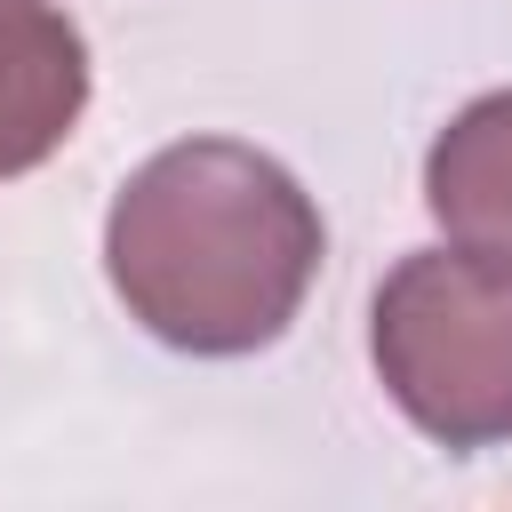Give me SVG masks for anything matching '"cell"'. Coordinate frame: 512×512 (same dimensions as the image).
Returning a JSON list of instances; mask_svg holds the SVG:
<instances>
[{"instance_id":"obj_2","label":"cell","mask_w":512,"mask_h":512,"mask_svg":"<svg viewBox=\"0 0 512 512\" xmlns=\"http://www.w3.org/2000/svg\"><path fill=\"white\" fill-rule=\"evenodd\" d=\"M376 368L440 448L512 440V264L472 248L400 256L376 288Z\"/></svg>"},{"instance_id":"obj_1","label":"cell","mask_w":512,"mask_h":512,"mask_svg":"<svg viewBox=\"0 0 512 512\" xmlns=\"http://www.w3.org/2000/svg\"><path fill=\"white\" fill-rule=\"evenodd\" d=\"M320 208L304 184L232 136H192L152 152L104 224V264L120 304L176 352H256L272 344L312 272H320Z\"/></svg>"},{"instance_id":"obj_4","label":"cell","mask_w":512,"mask_h":512,"mask_svg":"<svg viewBox=\"0 0 512 512\" xmlns=\"http://www.w3.org/2000/svg\"><path fill=\"white\" fill-rule=\"evenodd\" d=\"M424 208L448 248L512 264V88L456 112L424 160Z\"/></svg>"},{"instance_id":"obj_3","label":"cell","mask_w":512,"mask_h":512,"mask_svg":"<svg viewBox=\"0 0 512 512\" xmlns=\"http://www.w3.org/2000/svg\"><path fill=\"white\" fill-rule=\"evenodd\" d=\"M88 104V40L48 0H0V176L48 160Z\"/></svg>"}]
</instances>
